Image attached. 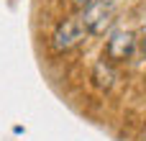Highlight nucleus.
Instances as JSON below:
<instances>
[{
    "instance_id": "nucleus-1",
    "label": "nucleus",
    "mask_w": 146,
    "mask_h": 141,
    "mask_svg": "<svg viewBox=\"0 0 146 141\" xmlns=\"http://www.w3.org/2000/svg\"><path fill=\"white\" fill-rule=\"evenodd\" d=\"M87 36H90V33H87L82 18H80V15H69V18L59 21L56 28L51 31L49 46H51L54 54H64V51H72L74 46H80Z\"/></svg>"
},
{
    "instance_id": "nucleus-2",
    "label": "nucleus",
    "mask_w": 146,
    "mask_h": 141,
    "mask_svg": "<svg viewBox=\"0 0 146 141\" xmlns=\"http://www.w3.org/2000/svg\"><path fill=\"white\" fill-rule=\"evenodd\" d=\"M80 18H82L90 36H103L105 31H110V26L115 21V3L113 0H95L87 8H82Z\"/></svg>"
},
{
    "instance_id": "nucleus-3",
    "label": "nucleus",
    "mask_w": 146,
    "mask_h": 141,
    "mask_svg": "<svg viewBox=\"0 0 146 141\" xmlns=\"http://www.w3.org/2000/svg\"><path fill=\"white\" fill-rule=\"evenodd\" d=\"M136 51V33L133 31H126V28H118L110 33L108 44H105V57L108 62H126L131 59Z\"/></svg>"
},
{
    "instance_id": "nucleus-4",
    "label": "nucleus",
    "mask_w": 146,
    "mask_h": 141,
    "mask_svg": "<svg viewBox=\"0 0 146 141\" xmlns=\"http://www.w3.org/2000/svg\"><path fill=\"white\" fill-rule=\"evenodd\" d=\"M92 80H95V85H98V87H103V90L113 87V82H115V69H113V62H108V59H100V62L95 64Z\"/></svg>"
},
{
    "instance_id": "nucleus-5",
    "label": "nucleus",
    "mask_w": 146,
    "mask_h": 141,
    "mask_svg": "<svg viewBox=\"0 0 146 141\" xmlns=\"http://www.w3.org/2000/svg\"><path fill=\"white\" fill-rule=\"evenodd\" d=\"M72 3H74L77 8H87V5H90V3H95V0H72Z\"/></svg>"
}]
</instances>
